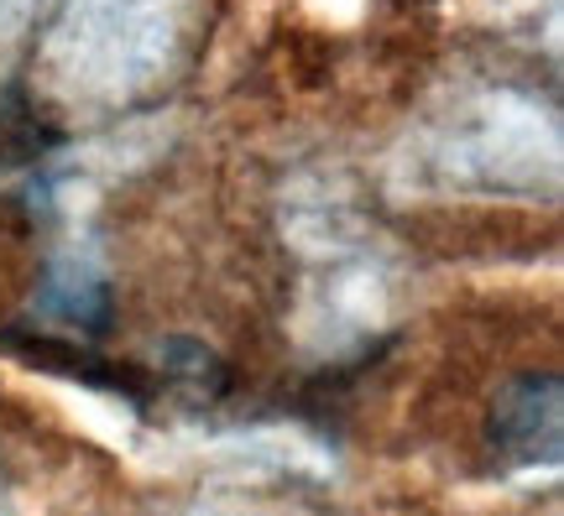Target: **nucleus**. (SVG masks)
<instances>
[{"label":"nucleus","instance_id":"obj_1","mask_svg":"<svg viewBox=\"0 0 564 516\" xmlns=\"http://www.w3.org/2000/svg\"><path fill=\"white\" fill-rule=\"evenodd\" d=\"M564 392L560 376H518L491 402V438L518 464H560L564 443Z\"/></svg>","mask_w":564,"mask_h":516}]
</instances>
